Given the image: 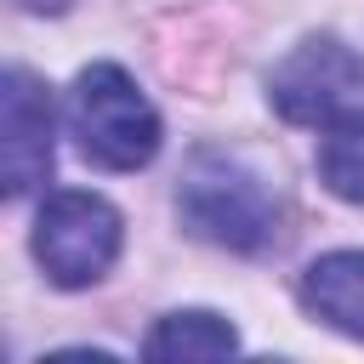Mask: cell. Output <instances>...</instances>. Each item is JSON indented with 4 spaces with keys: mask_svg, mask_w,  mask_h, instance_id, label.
I'll return each instance as SVG.
<instances>
[{
    "mask_svg": "<svg viewBox=\"0 0 364 364\" xmlns=\"http://www.w3.org/2000/svg\"><path fill=\"white\" fill-rule=\"evenodd\" d=\"M318 182L347 199V205H364V108H347L324 125L318 136Z\"/></svg>",
    "mask_w": 364,
    "mask_h": 364,
    "instance_id": "cell-8",
    "label": "cell"
},
{
    "mask_svg": "<svg viewBox=\"0 0 364 364\" xmlns=\"http://www.w3.org/2000/svg\"><path fill=\"white\" fill-rule=\"evenodd\" d=\"M176 216L193 239H205L216 250H233V256H256L279 239V199L228 148H193L182 159Z\"/></svg>",
    "mask_w": 364,
    "mask_h": 364,
    "instance_id": "cell-1",
    "label": "cell"
},
{
    "mask_svg": "<svg viewBox=\"0 0 364 364\" xmlns=\"http://www.w3.org/2000/svg\"><path fill=\"white\" fill-rule=\"evenodd\" d=\"M125 245V222L102 193L85 188H57L46 193L40 216H34V262L46 267V279L57 290H85L97 284Z\"/></svg>",
    "mask_w": 364,
    "mask_h": 364,
    "instance_id": "cell-3",
    "label": "cell"
},
{
    "mask_svg": "<svg viewBox=\"0 0 364 364\" xmlns=\"http://www.w3.org/2000/svg\"><path fill=\"white\" fill-rule=\"evenodd\" d=\"M228 353H239V330L210 307L165 313L142 336V358H228Z\"/></svg>",
    "mask_w": 364,
    "mask_h": 364,
    "instance_id": "cell-7",
    "label": "cell"
},
{
    "mask_svg": "<svg viewBox=\"0 0 364 364\" xmlns=\"http://www.w3.org/2000/svg\"><path fill=\"white\" fill-rule=\"evenodd\" d=\"M68 131L102 171H142L159 154V114L119 63H91L68 91Z\"/></svg>",
    "mask_w": 364,
    "mask_h": 364,
    "instance_id": "cell-2",
    "label": "cell"
},
{
    "mask_svg": "<svg viewBox=\"0 0 364 364\" xmlns=\"http://www.w3.org/2000/svg\"><path fill=\"white\" fill-rule=\"evenodd\" d=\"M358 91H364V57L336 34L296 40L267 74V102L290 125H330L336 114H347Z\"/></svg>",
    "mask_w": 364,
    "mask_h": 364,
    "instance_id": "cell-4",
    "label": "cell"
},
{
    "mask_svg": "<svg viewBox=\"0 0 364 364\" xmlns=\"http://www.w3.org/2000/svg\"><path fill=\"white\" fill-rule=\"evenodd\" d=\"M51 154H57L51 91L28 68H6V80H0V188H6V199L46 188Z\"/></svg>",
    "mask_w": 364,
    "mask_h": 364,
    "instance_id": "cell-5",
    "label": "cell"
},
{
    "mask_svg": "<svg viewBox=\"0 0 364 364\" xmlns=\"http://www.w3.org/2000/svg\"><path fill=\"white\" fill-rule=\"evenodd\" d=\"M296 296L313 318H324L330 330L364 341V250H330L313 256L296 279Z\"/></svg>",
    "mask_w": 364,
    "mask_h": 364,
    "instance_id": "cell-6",
    "label": "cell"
},
{
    "mask_svg": "<svg viewBox=\"0 0 364 364\" xmlns=\"http://www.w3.org/2000/svg\"><path fill=\"white\" fill-rule=\"evenodd\" d=\"M23 11H40V17H51V11H68V0H17Z\"/></svg>",
    "mask_w": 364,
    "mask_h": 364,
    "instance_id": "cell-9",
    "label": "cell"
}]
</instances>
